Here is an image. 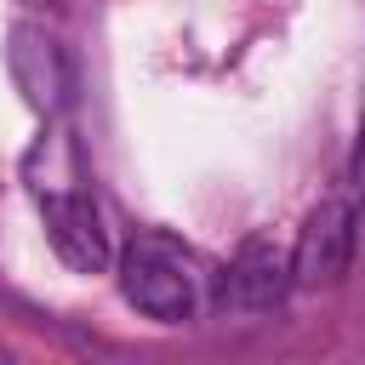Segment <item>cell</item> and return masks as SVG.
I'll list each match as a JSON object with an SVG mask.
<instances>
[{
    "mask_svg": "<svg viewBox=\"0 0 365 365\" xmlns=\"http://www.w3.org/2000/svg\"><path fill=\"white\" fill-rule=\"evenodd\" d=\"M17 6H51V0H17Z\"/></svg>",
    "mask_w": 365,
    "mask_h": 365,
    "instance_id": "52a82bcc",
    "label": "cell"
},
{
    "mask_svg": "<svg viewBox=\"0 0 365 365\" xmlns=\"http://www.w3.org/2000/svg\"><path fill=\"white\" fill-rule=\"evenodd\" d=\"M348 182H354V200L365 205V131H359V148H354V165H348Z\"/></svg>",
    "mask_w": 365,
    "mask_h": 365,
    "instance_id": "8992f818",
    "label": "cell"
},
{
    "mask_svg": "<svg viewBox=\"0 0 365 365\" xmlns=\"http://www.w3.org/2000/svg\"><path fill=\"white\" fill-rule=\"evenodd\" d=\"M285 291H291V262H285L268 240L240 245V257H234V268H228V302L245 308V314H262V308H274Z\"/></svg>",
    "mask_w": 365,
    "mask_h": 365,
    "instance_id": "5b68a950",
    "label": "cell"
},
{
    "mask_svg": "<svg viewBox=\"0 0 365 365\" xmlns=\"http://www.w3.org/2000/svg\"><path fill=\"white\" fill-rule=\"evenodd\" d=\"M6 68H11V86L23 91L29 108L57 114V108L68 103V86H74L68 51H63L57 34H46L40 23H11V29H6Z\"/></svg>",
    "mask_w": 365,
    "mask_h": 365,
    "instance_id": "7a4b0ae2",
    "label": "cell"
},
{
    "mask_svg": "<svg viewBox=\"0 0 365 365\" xmlns=\"http://www.w3.org/2000/svg\"><path fill=\"white\" fill-rule=\"evenodd\" d=\"M359 211L354 200H319L302 228H297V245H291V285H331L348 274V257H354V228Z\"/></svg>",
    "mask_w": 365,
    "mask_h": 365,
    "instance_id": "3957f363",
    "label": "cell"
},
{
    "mask_svg": "<svg viewBox=\"0 0 365 365\" xmlns=\"http://www.w3.org/2000/svg\"><path fill=\"white\" fill-rule=\"evenodd\" d=\"M40 211H46V234H51V245L68 268H80V274L108 268V234H103V217H97L91 194L51 188V194H40Z\"/></svg>",
    "mask_w": 365,
    "mask_h": 365,
    "instance_id": "277c9868",
    "label": "cell"
},
{
    "mask_svg": "<svg viewBox=\"0 0 365 365\" xmlns=\"http://www.w3.org/2000/svg\"><path fill=\"white\" fill-rule=\"evenodd\" d=\"M120 291L148 319H165V325H182L200 308V274H194L188 251H177L160 234H137L125 245V257H120Z\"/></svg>",
    "mask_w": 365,
    "mask_h": 365,
    "instance_id": "6da1fadb",
    "label": "cell"
}]
</instances>
